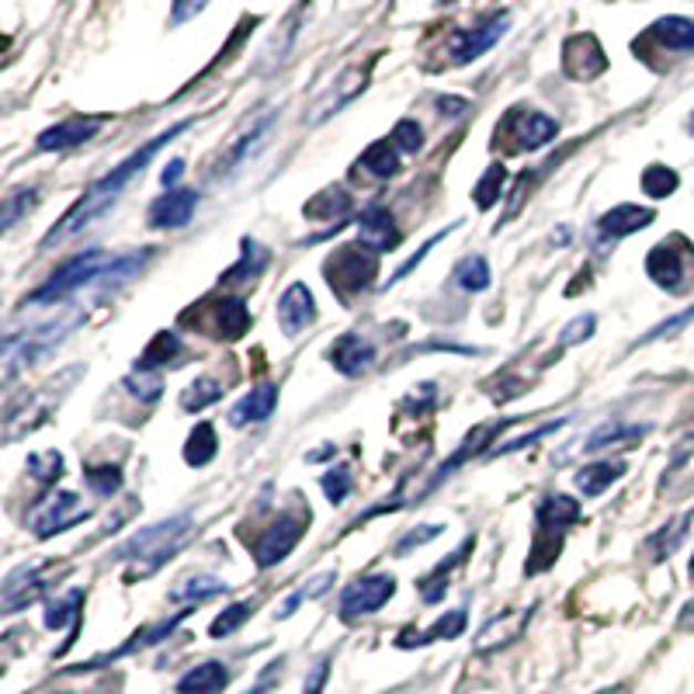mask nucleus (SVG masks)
I'll return each mask as SVG.
<instances>
[{
  "mask_svg": "<svg viewBox=\"0 0 694 694\" xmlns=\"http://www.w3.org/2000/svg\"><path fill=\"white\" fill-rule=\"evenodd\" d=\"M182 170H185V160H182V157H177V160H170V164H167V170L160 174L164 188H174L177 182H182Z\"/></svg>",
  "mask_w": 694,
  "mask_h": 694,
  "instance_id": "obj_59",
  "label": "nucleus"
},
{
  "mask_svg": "<svg viewBox=\"0 0 694 694\" xmlns=\"http://www.w3.org/2000/svg\"><path fill=\"white\" fill-rule=\"evenodd\" d=\"M559 133V122L542 115V112H525L510 122V139L514 146L510 149H538V146H546L549 139H556Z\"/></svg>",
  "mask_w": 694,
  "mask_h": 694,
  "instance_id": "obj_22",
  "label": "nucleus"
},
{
  "mask_svg": "<svg viewBox=\"0 0 694 694\" xmlns=\"http://www.w3.org/2000/svg\"><path fill=\"white\" fill-rule=\"evenodd\" d=\"M91 518V507L76 497V494H53L49 500H42L32 514H29V528L35 538H53L66 528H76L81 521Z\"/></svg>",
  "mask_w": 694,
  "mask_h": 694,
  "instance_id": "obj_6",
  "label": "nucleus"
},
{
  "mask_svg": "<svg viewBox=\"0 0 694 694\" xmlns=\"http://www.w3.org/2000/svg\"><path fill=\"white\" fill-rule=\"evenodd\" d=\"M390 143H393L396 149H403V153H421V146H424V133H421V125H417L414 118H403V122L393 128Z\"/></svg>",
  "mask_w": 694,
  "mask_h": 694,
  "instance_id": "obj_51",
  "label": "nucleus"
},
{
  "mask_svg": "<svg viewBox=\"0 0 694 694\" xmlns=\"http://www.w3.org/2000/svg\"><path fill=\"white\" fill-rule=\"evenodd\" d=\"M313 320H317L313 292L296 281V286H289L286 292H281V299H278V327H281L286 338H299L305 327H313Z\"/></svg>",
  "mask_w": 694,
  "mask_h": 694,
  "instance_id": "obj_16",
  "label": "nucleus"
},
{
  "mask_svg": "<svg viewBox=\"0 0 694 694\" xmlns=\"http://www.w3.org/2000/svg\"><path fill=\"white\" fill-rule=\"evenodd\" d=\"M226 583L213 573H191L185 580H177L174 590H170V601L174 604H185V608H198L201 601H209V598H219L226 594Z\"/></svg>",
  "mask_w": 694,
  "mask_h": 694,
  "instance_id": "obj_26",
  "label": "nucleus"
},
{
  "mask_svg": "<svg viewBox=\"0 0 694 694\" xmlns=\"http://www.w3.org/2000/svg\"><path fill=\"white\" fill-rule=\"evenodd\" d=\"M219 396H222V385L216 379H209V375H201V379H195L188 390H185L182 406L185 410H205V406H213Z\"/></svg>",
  "mask_w": 694,
  "mask_h": 694,
  "instance_id": "obj_43",
  "label": "nucleus"
},
{
  "mask_svg": "<svg viewBox=\"0 0 694 694\" xmlns=\"http://www.w3.org/2000/svg\"><path fill=\"white\" fill-rule=\"evenodd\" d=\"M438 108L445 115H462V112L469 108V101H462V97H438Z\"/></svg>",
  "mask_w": 694,
  "mask_h": 694,
  "instance_id": "obj_60",
  "label": "nucleus"
},
{
  "mask_svg": "<svg viewBox=\"0 0 694 694\" xmlns=\"http://www.w3.org/2000/svg\"><path fill=\"white\" fill-rule=\"evenodd\" d=\"M250 611H253V604H247V601H240V604H234V608H226L219 619L213 622V629H209V635L213 639H226V635H234L247 619H250Z\"/></svg>",
  "mask_w": 694,
  "mask_h": 694,
  "instance_id": "obj_48",
  "label": "nucleus"
},
{
  "mask_svg": "<svg viewBox=\"0 0 694 694\" xmlns=\"http://www.w3.org/2000/svg\"><path fill=\"white\" fill-rule=\"evenodd\" d=\"M330 362L341 375H365L375 365V344L358 338V333H344V338L330 348Z\"/></svg>",
  "mask_w": 694,
  "mask_h": 694,
  "instance_id": "obj_21",
  "label": "nucleus"
},
{
  "mask_svg": "<svg viewBox=\"0 0 694 694\" xmlns=\"http://www.w3.org/2000/svg\"><path fill=\"white\" fill-rule=\"evenodd\" d=\"M81 323V313H66V317H56V320H45L32 330L24 333H11L4 341V382H11L24 365H32L35 358H42L49 348H56L66 333Z\"/></svg>",
  "mask_w": 694,
  "mask_h": 694,
  "instance_id": "obj_4",
  "label": "nucleus"
},
{
  "mask_svg": "<svg viewBox=\"0 0 694 694\" xmlns=\"http://www.w3.org/2000/svg\"><path fill=\"white\" fill-rule=\"evenodd\" d=\"M351 209V198L341 191V188H330L323 195H317L310 205H305V216L313 219H330V216H344Z\"/></svg>",
  "mask_w": 694,
  "mask_h": 694,
  "instance_id": "obj_41",
  "label": "nucleus"
},
{
  "mask_svg": "<svg viewBox=\"0 0 694 694\" xmlns=\"http://www.w3.org/2000/svg\"><path fill=\"white\" fill-rule=\"evenodd\" d=\"M598 694H632V691H629V684H614V687H604Z\"/></svg>",
  "mask_w": 694,
  "mask_h": 694,
  "instance_id": "obj_61",
  "label": "nucleus"
},
{
  "mask_svg": "<svg viewBox=\"0 0 694 694\" xmlns=\"http://www.w3.org/2000/svg\"><path fill=\"white\" fill-rule=\"evenodd\" d=\"M177 354H182V341H177L174 333H157V338L149 341V348L143 351V358L136 362V369H139V372H157V369H167Z\"/></svg>",
  "mask_w": 694,
  "mask_h": 694,
  "instance_id": "obj_35",
  "label": "nucleus"
},
{
  "mask_svg": "<svg viewBox=\"0 0 694 694\" xmlns=\"http://www.w3.org/2000/svg\"><path fill=\"white\" fill-rule=\"evenodd\" d=\"M305 525H310V510H305V514H281V518L253 542V559H257V567H261V570L278 567V562L299 546V538H302Z\"/></svg>",
  "mask_w": 694,
  "mask_h": 694,
  "instance_id": "obj_7",
  "label": "nucleus"
},
{
  "mask_svg": "<svg viewBox=\"0 0 694 694\" xmlns=\"http://www.w3.org/2000/svg\"><path fill=\"white\" fill-rule=\"evenodd\" d=\"M562 424H570V421H552V424H546V427H538V431H531V434H521V438H514V442H507V445H494L490 452H486V458H497V455H510V452H521V448H531L535 442H542V438H546V434L559 431Z\"/></svg>",
  "mask_w": 694,
  "mask_h": 694,
  "instance_id": "obj_50",
  "label": "nucleus"
},
{
  "mask_svg": "<svg viewBox=\"0 0 694 694\" xmlns=\"http://www.w3.org/2000/svg\"><path fill=\"white\" fill-rule=\"evenodd\" d=\"M650 35L660 45L671 49V53H691V49H694V21L681 18V14H666V18H660L653 24Z\"/></svg>",
  "mask_w": 694,
  "mask_h": 694,
  "instance_id": "obj_29",
  "label": "nucleus"
},
{
  "mask_svg": "<svg viewBox=\"0 0 694 694\" xmlns=\"http://www.w3.org/2000/svg\"><path fill=\"white\" fill-rule=\"evenodd\" d=\"M594 330H598V317H577L567 330H562V348H577V344H583V341H590L594 338Z\"/></svg>",
  "mask_w": 694,
  "mask_h": 694,
  "instance_id": "obj_52",
  "label": "nucleus"
},
{
  "mask_svg": "<svg viewBox=\"0 0 694 694\" xmlns=\"http://www.w3.org/2000/svg\"><path fill=\"white\" fill-rule=\"evenodd\" d=\"M275 406H278V390L271 382H261V385H253V390L229 410V424L234 427H247V424H261L275 414Z\"/></svg>",
  "mask_w": 694,
  "mask_h": 694,
  "instance_id": "obj_23",
  "label": "nucleus"
},
{
  "mask_svg": "<svg viewBox=\"0 0 694 694\" xmlns=\"http://www.w3.org/2000/svg\"><path fill=\"white\" fill-rule=\"evenodd\" d=\"M504 185H507V170H504V164H494V167H486V174L476 182V188H473V201L479 205V209L486 213V209H494V205L500 201V191H504Z\"/></svg>",
  "mask_w": 694,
  "mask_h": 694,
  "instance_id": "obj_39",
  "label": "nucleus"
},
{
  "mask_svg": "<svg viewBox=\"0 0 694 694\" xmlns=\"http://www.w3.org/2000/svg\"><path fill=\"white\" fill-rule=\"evenodd\" d=\"M455 286L462 292H486L490 289V265H486V257H466V261L455 268Z\"/></svg>",
  "mask_w": 694,
  "mask_h": 694,
  "instance_id": "obj_38",
  "label": "nucleus"
},
{
  "mask_svg": "<svg viewBox=\"0 0 694 694\" xmlns=\"http://www.w3.org/2000/svg\"><path fill=\"white\" fill-rule=\"evenodd\" d=\"M466 611H448L442 622H434L427 632H403L400 639H396V646H403V650H414V646H427V642H434V639H458L462 632H466Z\"/></svg>",
  "mask_w": 694,
  "mask_h": 694,
  "instance_id": "obj_30",
  "label": "nucleus"
},
{
  "mask_svg": "<svg viewBox=\"0 0 694 694\" xmlns=\"http://www.w3.org/2000/svg\"><path fill=\"white\" fill-rule=\"evenodd\" d=\"M580 521V507L573 497H549L542 507H538V535H535V546H531V567L528 573H542L549 570L556 556H559V546H562V531H567L570 525Z\"/></svg>",
  "mask_w": 694,
  "mask_h": 694,
  "instance_id": "obj_5",
  "label": "nucleus"
},
{
  "mask_svg": "<svg viewBox=\"0 0 694 694\" xmlns=\"http://www.w3.org/2000/svg\"><path fill=\"white\" fill-rule=\"evenodd\" d=\"M656 219L653 209H642V205H619V209H611L598 219V234L608 240V237H629L635 229L650 226Z\"/></svg>",
  "mask_w": 694,
  "mask_h": 694,
  "instance_id": "obj_25",
  "label": "nucleus"
},
{
  "mask_svg": "<svg viewBox=\"0 0 694 694\" xmlns=\"http://www.w3.org/2000/svg\"><path fill=\"white\" fill-rule=\"evenodd\" d=\"M250 330V313L244 299H222L213 305V333L222 341H240Z\"/></svg>",
  "mask_w": 694,
  "mask_h": 694,
  "instance_id": "obj_27",
  "label": "nucleus"
},
{
  "mask_svg": "<svg viewBox=\"0 0 694 694\" xmlns=\"http://www.w3.org/2000/svg\"><path fill=\"white\" fill-rule=\"evenodd\" d=\"M195 209H198V191H188V188L167 191L164 198L149 205V226L153 229H182L191 222Z\"/></svg>",
  "mask_w": 694,
  "mask_h": 694,
  "instance_id": "obj_19",
  "label": "nucleus"
},
{
  "mask_svg": "<svg viewBox=\"0 0 694 694\" xmlns=\"http://www.w3.org/2000/svg\"><path fill=\"white\" fill-rule=\"evenodd\" d=\"M691 577H694V559H691Z\"/></svg>",
  "mask_w": 694,
  "mask_h": 694,
  "instance_id": "obj_62",
  "label": "nucleus"
},
{
  "mask_svg": "<svg viewBox=\"0 0 694 694\" xmlns=\"http://www.w3.org/2000/svg\"><path fill=\"white\" fill-rule=\"evenodd\" d=\"M29 473H32V479H39V483H56L60 476H63V455L60 452H35V455H29Z\"/></svg>",
  "mask_w": 694,
  "mask_h": 694,
  "instance_id": "obj_46",
  "label": "nucleus"
},
{
  "mask_svg": "<svg viewBox=\"0 0 694 694\" xmlns=\"http://www.w3.org/2000/svg\"><path fill=\"white\" fill-rule=\"evenodd\" d=\"M42 598V570L39 567H21L8 577L4 590H0V611L14 614Z\"/></svg>",
  "mask_w": 694,
  "mask_h": 694,
  "instance_id": "obj_20",
  "label": "nucleus"
},
{
  "mask_svg": "<svg viewBox=\"0 0 694 694\" xmlns=\"http://www.w3.org/2000/svg\"><path fill=\"white\" fill-rule=\"evenodd\" d=\"M35 201H39V188H18V191H11L8 201H4V216H0V226L11 229L24 213L35 209Z\"/></svg>",
  "mask_w": 694,
  "mask_h": 694,
  "instance_id": "obj_44",
  "label": "nucleus"
},
{
  "mask_svg": "<svg viewBox=\"0 0 694 694\" xmlns=\"http://www.w3.org/2000/svg\"><path fill=\"white\" fill-rule=\"evenodd\" d=\"M442 531H445L442 525H421V528H414V531H410V535L403 538V542L396 546V552H410V549H414V546L434 542V538H438Z\"/></svg>",
  "mask_w": 694,
  "mask_h": 694,
  "instance_id": "obj_54",
  "label": "nucleus"
},
{
  "mask_svg": "<svg viewBox=\"0 0 694 694\" xmlns=\"http://www.w3.org/2000/svg\"><path fill=\"white\" fill-rule=\"evenodd\" d=\"M562 70H567L573 81H594L608 70V56L594 35H573L562 45Z\"/></svg>",
  "mask_w": 694,
  "mask_h": 694,
  "instance_id": "obj_15",
  "label": "nucleus"
},
{
  "mask_svg": "<svg viewBox=\"0 0 694 694\" xmlns=\"http://www.w3.org/2000/svg\"><path fill=\"white\" fill-rule=\"evenodd\" d=\"M327 674H330V656H323V660L313 666V671H310V677H305V687H302V694H323Z\"/></svg>",
  "mask_w": 694,
  "mask_h": 694,
  "instance_id": "obj_56",
  "label": "nucleus"
},
{
  "mask_svg": "<svg viewBox=\"0 0 694 694\" xmlns=\"http://www.w3.org/2000/svg\"><path fill=\"white\" fill-rule=\"evenodd\" d=\"M403 240V234L396 229V219L393 213L385 209V205H369L358 216V244L372 253H385V250H396Z\"/></svg>",
  "mask_w": 694,
  "mask_h": 694,
  "instance_id": "obj_13",
  "label": "nucleus"
},
{
  "mask_svg": "<svg viewBox=\"0 0 694 694\" xmlns=\"http://www.w3.org/2000/svg\"><path fill=\"white\" fill-rule=\"evenodd\" d=\"M358 167L369 170L372 177H396L400 174V153L393 143H372L362 160H358Z\"/></svg>",
  "mask_w": 694,
  "mask_h": 694,
  "instance_id": "obj_37",
  "label": "nucleus"
},
{
  "mask_svg": "<svg viewBox=\"0 0 694 694\" xmlns=\"http://www.w3.org/2000/svg\"><path fill=\"white\" fill-rule=\"evenodd\" d=\"M625 469L629 466L622 458L619 462H594V466H583L573 483L583 497H601L604 490H611V483H619V476H625Z\"/></svg>",
  "mask_w": 694,
  "mask_h": 694,
  "instance_id": "obj_28",
  "label": "nucleus"
},
{
  "mask_svg": "<svg viewBox=\"0 0 694 694\" xmlns=\"http://www.w3.org/2000/svg\"><path fill=\"white\" fill-rule=\"evenodd\" d=\"M510 29V14L500 11V14H490L483 24L469 32H455L452 42H448V56L455 66H466L473 60H479L483 53H490V49L504 39V32Z\"/></svg>",
  "mask_w": 694,
  "mask_h": 694,
  "instance_id": "obj_10",
  "label": "nucleus"
},
{
  "mask_svg": "<svg viewBox=\"0 0 694 694\" xmlns=\"http://www.w3.org/2000/svg\"><path fill=\"white\" fill-rule=\"evenodd\" d=\"M205 8H209V0H174V8H170V24H185V21H191L195 14H201Z\"/></svg>",
  "mask_w": 694,
  "mask_h": 694,
  "instance_id": "obj_55",
  "label": "nucleus"
},
{
  "mask_svg": "<svg viewBox=\"0 0 694 694\" xmlns=\"http://www.w3.org/2000/svg\"><path fill=\"white\" fill-rule=\"evenodd\" d=\"M681 244H684L681 237L666 240V244H656L650 250V257H646V271H650V278L656 281L660 289H671V292H681L684 289V257H691V250L681 257L677 253Z\"/></svg>",
  "mask_w": 694,
  "mask_h": 694,
  "instance_id": "obj_17",
  "label": "nucleus"
},
{
  "mask_svg": "<svg viewBox=\"0 0 694 694\" xmlns=\"http://www.w3.org/2000/svg\"><path fill=\"white\" fill-rule=\"evenodd\" d=\"M375 271H379V261L372 257V250H341L333 261L327 265V278L330 286L338 289L341 299H351L354 292H365L372 281H375Z\"/></svg>",
  "mask_w": 694,
  "mask_h": 694,
  "instance_id": "obj_9",
  "label": "nucleus"
},
{
  "mask_svg": "<svg viewBox=\"0 0 694 694\" xmlns=\"http://www.w3.org/2000/svg\"><path fill=\"white\" fill-rule=\"evenodd\" d=\"M84 476H87V486L97 497H112V494H118V486H122V469L118 466H87Z\"/></svg>",
  "mask_w": 694,
  "mask_h": 694,
  "instance_id": "obj_47",
  "label": "nucleus"
},
{
  "mask_svg": "<svg viewBox=\"0 0 694 694\" xmlns=\"http://www.w3.org/2000/svg\"><path fill=\"white\" fill-rule=\"evenodd\" d=\"M115 265V257L105 253V250H87V253H76L70 261H63L53 275H49L42 286L29 296L32 305H42V302H60L73 292H81L84 286H97L105 271Z\"/></svg>",
  "mask_w": 694,
  "mask_h": 694,
  "instance_id": "obj_3",
  "label": "nucleus"
},
{
  "mask_svg": "<svg viewBox=\"0 0 694 694\" xmlns=\"http://www.w3.org/2000/svg\"><path fill=\"white\" fill-rule=\"evenodd\" d=\"M219 452V442H216V427L213 424H195V431L188 434L185 442V462L188 466H209Z\"/></svg>",
  "mask_w": 694,
  "mask_h": 694,
  "instance_id": "obj_34",
  "label": "nucleus"
},
{
  "mask_svg": "<svg viewBox=\"0 0 694 694\" xmlns=\"http://www.w3.org/2000/svg\"><path fill=\"white\" fill-rule=\"evenodd\" d=\"M125 390L128 393H136L139 400H146V403H153L160 396V390H164V379H160V372H133V375H125Z\"/></svg>",
  "mask_w": 694,
  "mask_h": 694,
  "instance_id": "obj_49",
  "label": "nucleus"
},
{
  "mask_svg": "<svg viewBox=\"0 0 694 694\" xmlns=\"http://www.w3.org/2000/svg\"><path fill=\"white\" fill-rule=\"evenodd\" d=\"M677 185H681V177H677V170H671V167L653 164V167L642 170V191H646L650 198H666V195H674Z\"/></svg>",
  "mask_w": 694,
  "mask_h": 694,
  "instance_id": "obj_40",
  "label": "nucleus"
},
{
  "mask_svg": "<svg viewBox=\"0 0 694 694\" xmlns=\"http://www.w3.org/2000/svg\"><path fill=\"white\" fill-rule=\"evenodd\" d=\"M687 525H691V514H684V518H677L674 525H666L663 531H656L653 535V559L660 562V559H666V556H671L677 546H681V538H684V531H687Z\"/></svg>",
  "mask_w": 694,
  "mask_h": 694,
  "instance_id": "obj_45",
  "label": "nucleus"
},
{
  "mask_svg": "<svg viewBox=\"0 0 694 694\" xmlns=\"http://www.w3.org/2000/svg\"><path fill=\"white\" fill-rule=\"evenodd\" d=\"M469 546H473V538H466V542H462L445 562H442V567L438 570H434V573H427L424 580H421V598H424V604H438L442 598H445V587H448V573L458 567V559L462 556H466L469 552Z\"/></svg>",
  "mask_w": 694,
  "mask_h": 694,
  "instance_id": "obj_33",
  "label": "nucleus"
},
{
  "mask_svg": "<svg viewBox=\"0 0 694 694\" xmlns=\"http://www.w3.org/2000/svg\"><path fill=\"white\" fill-rule=\"evenodd\" d=\"M188 125H191V122H182V125L167 128V133H160L157 139H149L143 149H136L133 157H125L115 170H108L105 177H101V182H94L81 198L73 201V209H70V213L42 237V247H60V244H66V240H73V237H81L94 219L105 216V213L112 209V205L122 198V191L136 182L139 170H146V164H149L153 157H157L160 146H167L174 136H182Z\"/></svg>",
  "mask_w": 694,
  "mask_h": 694,
  "instance_id": "obj_1",
  "label": "nucleus"
},
{
  "mask_svg": "<svg viewBox=\"0 0 694 694\" xmlns=\"http://www.w3.org/2000/svg\"><path fill=\"white\" fill-rule=\"evenodd\" d=\"M81 604H84V590H70V594L56 598L45 608V629H53V632H60L66 625L76 629V622H81Z\"/></svg>",
  "mask_w": 694,
  "mask_h": 694,
  "instance_id": "obj_36",
  "label": "nucleus"
},
{
  "mask_svg": "<svg viewBox=\"0 0 694 694\" xmlns=\"http://www.w3.org/2000/svg\"><path fill=\"white\" fill-rule=\"evenodd\" d=\"M646 431H650V427H639V424H601L594 434H587V438H583V452H611V448H625V445L639 442Z\"/></svg>",
  "mask_w": 694,
  "mask_h": 694,
  "instance_id": "obj_31",
  "label": "nucleus"
},
{
  "mask_svg": "<svg viewBox=\"0 0 694 694\" xmlns=\"http://www.w3.org/2000/svg\"><path fill=\"white\" fill-rule=\"evenodd\" d=\"M268 265V250L257 244V240H244V257L237 268H229L222 275V286H237V281H244V286H250V281H257V275L265 271Z\"/></svg>",
  "mask_w": 694,
  "mask_h": 694,
  "instance_id": "obj_32",
  "label": "nucleus"
},
{
  "mask_svg": "<svg viewBox=\"0 0 694 694\" xmlns=\"http://www.w3.org/2000/svg\"><path fill=\"white\" fill-rule=\"evenodd\" d=\"M188 538H191V514H174V518L157 521V525L143 528L139 535H133L118 549V559L136 562V567L128 570V580L153 577L170 556L182 552V546L188 542Z\"/></svg>",
  "mask_w": 694,
  "mask_h": 694,
  "instance_id": "obj_2",
  "label": "nucleus"
},
{
  "mask_svg": "<svg viewBox=\"0 0 694 694\" xmlns=\"http://www.w3.org/2000/svg\"><path fill=\"white\" fill-rule=\"evenodd\" d=\"M393 594H396V577L390 573H372V577L354 580L341 594V619L344 622L369 619V614H375Z\"/></svg>",
  "mask_w": 694,
  "mask_h": 694,
  "instance_id": "obj_8",
  "label": "nucleus"
},
{
  "mask_svg": "<svg viewBox=\"0 0 694 694\" xmlns=\"http://www.w3.org/2000/svg\"><path fill=\"white\" fill-rule=\"evenodd\" d=\"M369 73H372V66H348L338 81H333L313 105H310V112H305V122L310 125H320V122H327L330 115H338L344 105H351V101L362 94L365 87H369Z\"/></svg>",
  "mask_w": 694,
  "mask_h": 694,
  "instance_id": "obj_11",
  "label": "nucleus"
},
{
  "mask_svg": "<svg viewBox=\"0 0 694 694\" xmlns=\"http://www.w3.org/2000/svg\"><path fill=\"white\" fill-rule=\"evenodd\" d=\"M323 494L330 504H344V497L351 494V473L348 469H330L323 476Z\"/></svg>",
  "mask_w": 694,
  "mask_h": 694,
  "instance_id": "obj_53",
  "label": "nucleus"
},
{
  "mask_svg": "<svg viewBox=\"0 0 694 694\" xmlns=\"http://www.w3.org/2000/svg\"><path fill=\"white\" fill-rule=\"evenodd\" d=\"M278 674H281V660H275V663H268L265 666V674H261V681H257L250 691H244V694H268L271 691V684L278 681Z\"/></svg>",
  "mask_w": 694,
  "mask_h": 694,
  "instance_id": "obj_58",
  "label": "nucleus"
},
{
  "mask_svg": "<svg viewBox=\"0 0 694 694\" xmlns=\"http://www.w3.org/2000/svg\"><path fill=\"white\" fill-rule=\"evenodd\" d=\"M687 320H694V305H691V310L687 313H681L677 320H666V323H660L653 333H646V338H642V344H646V341H656V338H663V333H674V330H681Z\"/></svg>",
  "mask_w": 694,
  "mask_h": 694,
  "instance_id": "obj_57",
  "label": "nucleus"
},
{
  "mask_svg": "<svg viewBox=\"0 0 694 694\" xmlns=\"http://www.w3.org/2000/svg\"><path fill=\"white\" fill-rule=\"evenodd\" d=\"M229 684V666L219 660H205L177 681V694H222Z\"/></svg>",
  "mask_w": 694,
  "mask_h": 694,
  "instance_id": "obj_24",
  "label": "nucleus"
},
{
  "mask_svg": "<svg viewBox=\"0 0 694 694\" xmlns=\"http://www.w3.org/2000/svg\"><path fill=\"white\" fill-rule=\"evenodd\" d=\"M510 424H514V421H500V424H483V427L469 431V434H466V442H462V445L455 448V455L445 462V466H442L438 473H434V476L427 479V486L421 490V497H424V494H431V490H438V486H442V483H445V479H448L455 469H462V466H466V462H469L473 455H479L486 445H490V438H494L497 431H504V427H510Z\"/></svg>",
  "mask_w": 694,
  "mask_h": 694,
  "instance_id": "obj_18",
  "label": "nucleus"
},
{
  "mask_svg": "<svg viewBox=\"0 0 694 694\" xmlns=\"http://www.w3.org/2000/svg\"><path fill=\"white\" fill-rule=\"evenodd\" d=\"M101 128H105V118H84V115H76V118H63L56 125H49L45 133H39L35 146L42 153H60V149H73V146H84L91 143Z\"/></svg>",
  "mask_w": 694,
  "mask_h": 694,
  "instance_id": "obj_14",
  "label": "nucleus"
},
{
  "mask_svg": "<svg viewBox=\"0 0 694 694\" xmlns=\"http://www.w3.org/2000/svg\"><path fill=\"white\" fill-rule=\"evenodd\" d=\"M333 587V573H320V577H313L310 583H302L296 594L278 608V619H289V614L302 604V601H317V598H323L327 590Z\"/></svg>",
  "mask_w": 694,
  "mask_h": 694,
  "instance_id": "obj_42",
  "label": "nucleus"
},
{
  "mask_svg": "<svg viewBox=\"0 0 694 694\" xmlns=\"http://www.w3.org/2000/svg\"><path fill=\"white\" fill-rule=\"evenodd\" d=\"M531 614H535V604H528V608H518V611H504V614H497V619H490L483 629H479V635L473 639V653H497V650H507L510 642H518L521 635H525V629H528V622H531Z\"/></svg>",
  "mask_w": 694,
  "mask_h": 694,
  "instance_id": "obj_12",
  "label": "nucleus"
}]
</instances>
